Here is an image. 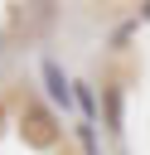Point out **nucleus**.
I'll return each instance as SVG.
<instances>
[{"instance_id": "nucleus-1", "label": "nucleus", "mask_w": 150, "mask_h": 155, "mask_svg": "<svg viewBox=\"0 0 150 155\" xmlns=\"http://www.w3.org/2000/svg\"><path fill=\"white\" fill-rule=\"evenodd\" d=\"M39 78H44V92H48V102H53L58 111H73V107H77V97H73V78L58 68V58H44V63H39Z\"/></svg>"}, {"instance_id": "nucleus-2", "label": "nucleus", "mask_w": 150, "mask_h": 155, "mask_svg": "<svg viewBox=\"0 0 150 155\" xmlns=\"http://www.w3.org/2000/svg\"><path fill=\"white\" fill-rule=\"evenodd\" d=\"M73 97H77V107H82V121H92V116H97V92H92L87 82H73Z\"/></svg>"}, {"instance_id": "nucleus-3", "label": "nucleus", "mask_w": 150, "mask_h": 155, "mask_svg": "<svg viewBox=\"0 0 150 155\" xmlns=\"http://www.w3.org/2000/svg\"><path fill=\"white\" fill-rule=\"evenodd\" d=\"M106 126L121 136L126 126H121V87H106Z\"/></svg>"}, {"instance_id": "nucleus-4", "label": "nucleus", "mask_w": 150, "mask_h": 155, "mask_svg": "<svg viewBox=\"0 0 150 155\" xmlns=\"http://www.w3.org/2000/svg\"><path fill=\"white\" fill-rule=\"evenodd\" d=\"M77 140H82V155H102V150H97V126H92V121L77 126Z\"/></svg>"}]
</instances>
